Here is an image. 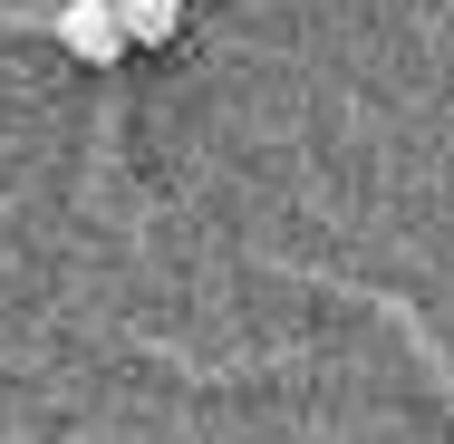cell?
<instances>
[{
    "mask_svg": "<svg viewBox=\"0 0 454 444\" xmlns=\"http://www.w3.org/2000/svg\"><path fill=\"white\" fill-rule=\"evenodd\" d=\"M116 29H126V49H175L184 0H116Z\"/></svg>",
    "mask_w": 454,
    "mask_h": 444,
    "instance_id": "obj_2",
    "label": "cell"
},
{
    "mask_svg": "<svg viewBox=\"0 0 454 444\" xmlns=\"http://www.w3.org/2000/svg\"><path fill=\"white\" fill-rule=\"evenodd\" d=\"M49 39H59V49H68L78 68H97V78H106V68L126 58V29H116V0H59V10H49Z\"/></svg>",
    "mask_w": 454,
    "mask_h": 444,
    "instance_id": "obj_1",
    "label": "cell"
},
{
    "mask_svg": "<svg viewBox=\"0 0 454 444\" xmlns=\"http://www.w3.org/2000/svg\"><path fill=\"white\" fill-rule=\"evenodd\" d=\"M445 406H454V396H445Z\"/></svg>",
    "mask_w": 454,
    "mask_h": 444,
    "instance_id": "obj_3",
    "label": "cell"
}]
</instances>
